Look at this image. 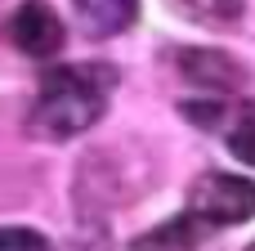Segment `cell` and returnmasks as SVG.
Segmentation results:
<instances>
[{"label": "cell", "instance_id": "cell-7", "mask_svg": "<svg viewBox=\"0 0 255 251\" xmlns=\"http://www.w3.org/2000/svg\"><path fill=\"white\" fill-rule=\"evenodd\" d=\"M229 148H233L238 162H251L255 166V108H247V112L238 117V126L229 130Z\"/></svg>", "mask_w": 255, "mask_h": 251}, {"label": "cell", "instance_id": "cell-3", "mask_svg": "<svg viewBox=\"0 0 255 251\" xmlns=\"http://www.w3.org/2000/svg\"><path fill=\"white\" fill-rule=\"evenodd\" d=\"M9 36H13V45L22 49V54H31V58H49V54H58L63 49V18L45 4V0H27V4H18L13 9V18H9Z\"/></svg>", "mask_w": 255, "mask_h": 251}, {"label": "cell", "instance_id": "cell-2", "mask_svg": "<svg viewBox=\"0 0 255 251\" xmlns=\"http://www.w3.org/2000/svg\"><path fill=\"white\" fill-rule=\"evenodd\" d=\"M188 216H197L206 229L215 225H242L255 216V184L242 175H202L193 184V198H188Z\"/></svg>", "mask_w": 255, "mask_h": 251}, {"label": "cell", "instance_id": "cell-1", "mask_svg": "<svg viewBox=\"0 0 255 251\" xmlns=\"http://www.w3.org/2000/svg\"><path fill=\"white\" fill-rule=\"evenodd\" d=\"M112 85H117L112 67H54L31 108V130L45 139H72L90 130L103 117Z\"/></svg>", "mask_w": 255, "mask_h": 251}, {"label": "cell", "instance_id": "cell-4", "mask_svg": "<svg viewBox=\"0 0 255 251\" xmlns=\"http://www.w3.org/2000/svg\"><path fill=\"white\" fill-rule=\"evenodd\" d=\"M72 9H76L81 31L94 36V40L121 36V31L139 18V0H72Z\"/></svg>", "mask_w": 255, "mask_h": 251}, {"label": "cell", "instance_id": "cell-6", "mask_svg": "<svg viewBox=\"0 0 255 251\" xmlns=\"http://www.w3.org/2000/svg\"><path fill=\"white\" fill-rule=\"evenodd\" d=\"M202 238H206V225H202L197 216H179V220H170V225L152 229V234H148L134 251H193Z\"/></svg>", "mask_w": 255, "mask_h": 251}, {"label": "cell", "instance_id": "cell-5", "mask_svg": "<svg viewBox=\"0 0 255 251\" xmlns=\"http://www.w3.org/2000/svg\"><path fill=\"white\" fill-rule=\"evenodd\" d=\"M179 72L193 85H202V90H238L242 85V67L229 54H220V49H184L179 54Z\"/></svg>", "mask_w": 255, "mask_h": 251}, {"label": "cell", "instance_id": "cell-8", "mask_svg": "<svg viewBox=\"0 0 255 251\" xmlns=\"http://www.w3.org/2000/svg\"><path fill=\"white\" fill-rule=\"evenodd\" d=\"M0 251H49V243H45V234L27 229V225H9V229H0Z\"/></svg>", "mask_w": 255, "mask_h": 251}]
</instances>
